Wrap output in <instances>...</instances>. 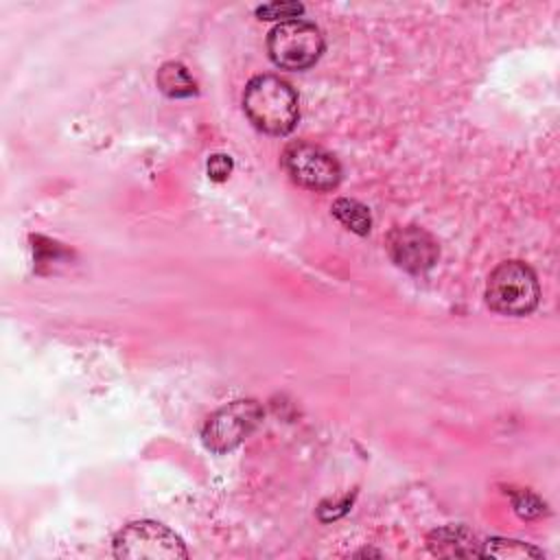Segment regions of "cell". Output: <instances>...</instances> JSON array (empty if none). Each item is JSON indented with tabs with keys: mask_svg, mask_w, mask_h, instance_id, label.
Segmentation results:
<instances>
[{
	"mask_svg": "<svg viewBox=\"0 0 560 560\" xmlns=\"http://www.w3.org/2000/svg\"><path fill=\"white\" fill-rule=\"evenodd\" d=\"M243 109L254 127L271 136L289 133L300 118L295 90L276 74H260L247 83Z\"/></svg>",
	"mask_w": 560,
	"mask_h": 560,
	"instance_id": "obj_1",
	"label": "cell"
},
{
	"mask_svg": "<svg viewBox=\"0 0 560 560\" xmlns=\"http://www.w3.org/2000/svg\"><path fill=\"white\" fill-rule=\"evenodd\" d=\"M540 287L536 273L521 260H505L492 269L486 282V302L501 315H527L538 306Z\"/></svg>",
	"mask_w": 560,
	"mask_h": 560,
	"instance_id": "obj_2",
	"label": "cell"
},
{
	"mask_svg": "<svg viewBox=\"0 0 560 560\" xmlns=\"http://www.w3.org/2000/svg\"><path fill=\"white\" fill-rule=\"evenodd\" d=\"M114 556L127 560H179L188 558L182 538L162 523L136 521L114 536Z\"/></svg>",
	"mask_w": 560,
	"mask_h": 560,
	"instance_id": "obj_3",
	"label": "cell"
},
{
	"mask_svg": "<svg viewBox=\"0 0 560 560\" xmlns=\"http://www.w3.org/2000/svg\"><path fill=\"white\" fill-rule=\"evenodd\" d=\"M267 50L276 66L287 70H304L324 52L322 31L304 20H287L271 28Z\"/></svg>",
	"mask_w": 560,
	"mask_h": 560,
	"instance_id": "obj_4",
	"label": "cell"
},
{
	"mask_svg": "<svg viewBox=\"0 0 560 560\" xmlns=\"http://www.w3.org/2000/svg\"><path fill=\"white\" fill-rule=\"evenodd\" d=\"M262 420V409L256 400H234L217 409L203 424V444L214 453L236 448Z\"/></svg>",
	"mask_w": 560,
	"mask_h": 560,
	"instance_id": "obj_5",
	"label": "cell"
},
{
	"mask_svg": "<svg viewBox=\"0 0 560 560\" xmlns=\"http://www.w3.org/2000/svg\"><path fill=\"white\" fill-rule=\"evenodd\" d=\"M289 177L311 190H332L341 179L339 162L317 144L291 142L282 153Z\"/></svg>",
	"mask_w": 560,
	"mask_h": 560,
	"instance_id": "obj_6",
	"label": "cell"
},
{
	"mask_svg": "<svg viewBox=\"0 0 560 560\" xmlns=\"http://www.w3.org/2000/svg\"><path fill=\"white\" fill-rule=\"evenodd\" d=\"M387 252L400 269L411 273H422L431 269L440 254L433 236L416 225L394 228L387 236Z\"/></svg>",
	"mask_w": 560,
	"mask_h": 560,
	"instance_id": "obj_7",
	"label": "cell"
},
{
	"mask_svg": "<svg viewBox=\"0 0 560 560\" xmlns=\"http://www.w3.org/2000/svg\"><path fill=\"white\" fill-rule=\"evenodd\" d=\"M429 547L438 556H481L479 542L466 527H444L431 534Z\"/></svg>",
	"mask_w": 560,
	"mask_h": 560,
	"instance_id": "obj_8",
	"label": "cell"
},
{
	"mask_svg": "<svg viewBox=\"0 0 560 560\" xmlns=\"http://www.w3.org/2000/svg\"><path fill=\"white\" fill-rule=\"evenodd\" d=\"M158 88L173 98H186L197 94V83L192 81V77L188 74V70L177 63V61H168L158 70Z\"/></svg>",
	"mask_w": 560,
	"mask_h": 560,
	"instance_id": "obj_9",
	"label": "cell"
},
{
	"mask_svg": "<svg viewBox=\"0 0 560 560\" xmlns=\"http://www.w3.org/2000/svg\"><path fill=\"white\" fill-rule=\"evenodd\" d=\"M481 545V556L499 558V560H523V558H540L542 551L532 547L529 542L508 540V538H490Z\"/></svg>",
	"mask_w": 560,
	"mask_h": 560,
	"instance_id": "obj_10",
	"label": "cell"
},
{
	"mask_svg": "<svg viewBox=\"0 0 560 560\" xmlns=\"http://www.w3.org/2000/svg\"><path fill=\"white\" fill-rule=\"evenodd\" d=\"M332 214L352 232L357 234H368L370 228H372V217H370V210L354 201V199H337L332 203Z\"/></svg>",
	"mask_w": 560,
	"mask_h": 560,
	"instance_id": "obj_11",
	"label": "cell"
},
{
	"mask_svg": "<svg viewBox=\"0 0 560 560\" xmlns=\"http://www.w3.org/2000/svg\"><path fill=\"white\" fill-rule=\"evenodd\" d=\"M304 11V7L300 2H271L265 7L256 9V15H260L262 20H276V18H295Z\"/></svg>",
	"mask_w": 560,
	"mask_h": 560,
	"instance_id": "obj_12",
	"label": "cell"
},
{
	"mask_svg": "<svg viewBox=\"0 0 560 560\" xmlns=\"http://www.w3.org/2000/svg\"><path fill=\"white\" fill-rule=\"evenodd\" d=\"M542 503L532 494V492H518V494H514V510L521 514V516H525V518H534V516H538V514H542Z\"/></svg>",
	"mask_w": 560,
	"mask_h": 560,
	"instance_id": "obj_13",
	"label": "cell"
},
{
	"mask_svg": "<svg viewBox=\"0 0 560 560\" xmlns=\"http://www.w3.org/2000/svg\"><path fill=\"white\" fill-rule=\"evenodd\" d=\"M232 173V158L223 155V153H214L208 160V175L214 182H223L228 175Z\"/></svg>",
	"mask_w": 560,
	"mask_h": 560,
	"instance_id": "obj_14",
	"label": "cell"
}]
</instances>
